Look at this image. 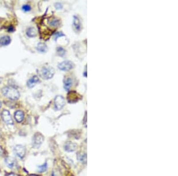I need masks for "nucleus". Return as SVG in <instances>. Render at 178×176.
I'll return each mask as SVG.
<instances>
[{
  "instance_id": "obj_1",
  "label": "nucleus",
  "mask_w": 178,
  "mask_h": 176,
  "mask_svg": "<svg viewBox=\"0 0 178 176\" xmlns=\"http://www.w3.org/2000/svg\"><path fill=\"white\" fill-rule=\"evenodd\" d=\"M1 91L4 97L11 100H17L20 97V93L19 91L15 88L11 86L4 87Z\"/></svg>"
},
{
  "instance_id": "obj_2",
  "label": "nucleus",
  "mask_w": 178,
  "mask_h": 176,
  "mask_svg": "<svg viewBox=\"0 0 178 176\" xmlns=\"http://www.w3.org/2000/svg\"><path fill=\"white\" fill-rule=\"evenodd\" d=\"M55 74V70L51 66H44L40 72V76L44 80L51 79Z\"/></svg>"
},
{
  "instance_id": "obj_3",
  "label": "nucleus",
  "mask_w": 178,
  "mask_h": 176,
  "mask_svg": "<svg viewBox=\"0 0 178 176\" xmlns=\"http://www.w3.org/2000/svg\"><path fill=\"white\" fill-rule=\"evenodd\" d=\"M44 140V136L40 133H36L34 135L32 139V144L34 148H38L43 143Z\"/></svg>"
},
{
  "instance_id": "obj_4",
  "label": "nucleus",
  "mask_w": 178,
  "mask_h": 176,
  "mask_svg": "<svg viewBox=\"0 0 178 176\" xmlns=\"http://www.w3.org/2000/svg\"><path fill=\"white\" fill-rule=\"evenodd\" d=\"M65 101L64 98L61 96H57L54 99V105L56 110H60L64 107Z\"/></svg>"
},
{
  "instance_id": "obj_5",
  "label": "nucleus",
  "mask_w": 178,
  "mask_h": 176,
  "mask_svg": "<svg viewBox=\"0 0 178 176\" xmlns=\"http://www.w3.org/2000/svg\"><path fill=\"white\" fill-rule=\"evenodd\" d=\"M74 66H75L74 64L70 61H65L59 63L58 65V68L60 70L64 71H70L71 69H73Z\"/></svg>"
},
{
  "instance_id": "obj_6",
  "label": "nucleus",
  "mask_w": 178,
  "mask_h": 176,
  "mask_svg": "<svg viewBox=\"0 0 178 176\" xmlns=\"http://www.w3.org/2000/svg\"><path fill=\"white\" fill-rule=\"evenodd\" d=\"M81 98L80 95H79L77 92L75 91H70L67 94V100L70 103H75L77 102Z\"/></svg>"
},
{
  "instance_id": "obj_7",
  "label": "nucleus",
  "mask_w": 178,
  "mask_h": 176,
  "mask_svg": "<svg viewBox=\"0 0 178 176\" xmlns=\"http://www.w3.org/2000/svg\"><path fill=\"white\" fill-rule=\"evenodd\" d=\"M14 151L17 156H18L21 159H23L26 155V148L21 145L15 146L14 148Z\"/></svg>"
},
{
  "instance_id": "obj_8",
  "label": "nucleus",
  "mask_w": 178,
  "mask_h": 176,
  "mask_svg": "<svg viewBox=\"0 0 178 176\" xmlns=\"http://www.w3.org/2000/svg\"><path fill=\"white\" fill-rule=\"evenodd\" d=\"M1 117L4 122L8 124H13L14 122L12 119L10 112L7 110H4L1 113Z\"/></svg>"
},
{
  "instance_id": "obj_9",
  "label": "nucleus",
  "mask_w": 178,
  "mask_h": 176,
  "mask_svg": "<svg viewBox=\"0 0 178 176\" xmlns=\"http://www.w3.org/2000/svg\"><path fill=\"white\" fill-rule=\"evenodd\" d=\"M5 163L6 165L8 166V167H9L10 169H14L17 167V161L15 160V159H14L13 157L6 158L5 159Z\"/></svg>"
},
{
  "instance_id": "obj_10",
  "label": "nucleus",
  "mask_w": 178,
  "mask_h": 176,
  "mask_svg": "<svg viewBox=\"0 0 178 176\" xmlns=\"http://www.w3.org/2000/svg\"><path fill=\"white\" fill-rule=\"evenodd\" d=\"M77 145L71 141L67 142L64 145L65 150L66 151L69 152V153L74 152V151H75V149H77Z\"/></svg>"
},
{
  "instance_id": "obj_11",
  "label": "nucleus",
  "mask_w": 178,
  "mask_h": 176,
  "mask_svg": "<svg viewBox=\"0 0 178 176\" xmlns=\"http://www.w3.org/2000/svg\"><path fill=\"white\" fill-rule=\"evenodd\" d=\"M40 80L39 78L36 76V75H34L31 78H30L27 82V86L29 88H33L36 86V84L39 82Z\"/></svg>"
},
{
  "instance_id": "obj_12",
  "label": "nucleus",
  "mask_w": 178,
  "mask_h": 176,
  "mask_svg": "<svg viewBox=\"0 0 178 176\" xmlns=\"http://www.w3.org/2000/svg\"><path fill=\"white\" fill-rule=\"evenodd\" d=\"M73 85V80L70 77L65 78L64 80V89L69 91L70 89L71 88V86Z\"/></svg>"
},
{
  "instance_id": "obj_13",
  "label": "nucleus",
  "mask_w": 178,
  "mask_h": 176,
  "mask_svg": "<svg viewBox=\"0 0 178 176\" xmlns=\"http://www.w3.org/2000/svg\"><path fill=\"white\" fill-rule=\"evenodd\" d=\"M24 117V112H22L21 110H17L14 113V117L15 119V120L19 123H21L23 120Z\"/></svg>"
},
{
  "instance_id": "obj_14",
  "label": "nucleus",
  "mask_w": 178,
  "mask_h": 176,
  "mask_svg": "<svg viewBox=\"0 0 178 176\" xmlns=\"http://www.w3.org/2000/svg\"><path fill=\"white\" fill-rule=\"evenodd\" d=\"M73 26L75 29L77 31H80L81 30V23L80 19L77 16L74 15L73 17Z\"/></svg>"
},
{
  "instance_id": "obj_15",
  "label": "nucleus",
  "mask_w": 178,
  "mask_h": 176,
  "mask_svg": "<svg viewBox=\"0 0 178 176\" xmlns=\"http://www.w3.org/2000/svg\"><path fill=\"white\" fill-rule=\"evenodd\" d=\"M11 38L8 36H4L0 38V45L7 46L9 45L11 42Z\"/></svg>"
},
{
  "instance_id": "obj_16",
  "label": "nucleus",
  "mask_w": 178,
  "mask_h": 176,
  "mask_svg": "<svg viewBox=\"0 0 178 176\" xmlns=\"http://www.w3.org/2000/svg\"><path fill=\"white\" fill-rule=\"evenodd\" d=\"M37 49L40 53H45L48 51V46L45 43L40 42L37 45Z\"/></svg>"
},
{
  "instance_id": "obj_17",
  "label": "nucleus",
  "mask_w": 178,
  "mask_h": 176,
  "mask_svg": "<svg viewBox=\"0 0 178 176\" xmlns=\"http://www.w3.org/2000/svg\"><path fill=\"white\" fill-rule=\"evenodd\" d=\"M26 35L28 36H29V37H35L37 35V31L36 30L32 27L29 28L27 30H26Z\"/></svg>"
},
{
  "instance_id": "obj_18",
  "label": "nucleus",
  "mask_w": 178,
  "mask_h": 176,
  "mask_svg": "<svg viewBox=\"0 0 178 176\" xmlns=\"http://www.w3.org/2000/svg\"><path fill=\"white\" fill-rule=\"evenodd\" d=\"M49 23L50 26L51 27H56L59 26V24H60V21H59V20L56 18H54L53 19L50 20L49 21Z\"/></svg>"
},
{
  "instance_id": "obj_19",
  "label": "nucleus",
  "mask_w": 178,
  "mask_h": 176,
  "mask_svg": "<svg viewBox=\"0 0 178 176\" xmlns=\"http://www.w3.org/2000/svg\"><path fill=\"white\" fill-rule=\"evenodd\" d=\"M56 52H57L58 55L61 57H64L66 54V51L63 48H61V47L57 48Z\"/></svg>"
},
{
  "instance_id": "obj_20",
  "label": "nucleus",
  "mask_w": 178,
  "mask_h": 176,
  "mask_svg": "<svg viewBox=\"0 0 178 176\" xmlns=\"http://www.w3.org/2000/svg\"><path fill=\"white\" fill-rule=\"evenodd\" d=\"M78 159L79 160H80L81 163H86V161H87V155L86 154H79L78 155Z\"/></svg>"
},
{
  "instance_id": "obj_21",
  "label": "nucleus",
  "mask_w": 178,
  "mask_h": 176,
  "mask_svg": "<svg viewBox=\"0 0 178 176\" xmlns=\"http://www.w3.org/2000/svg\"><path fill=\"white\" fill-rule=\"evenodd\" d=\"M47 168H48V164H47V163H45L44 164L38 166V171L39 172L43 173L46 171Z\"/></svg>"
},
{
  "instance_id": "obj_22",
  "label": "nucleus",
  "mask_w": 178,
  "mask_h": 176,
  "mask_svg": "<svg viewBox=\"0 0 178 176\" xmlns=\"http://www.w3.org/2000/svg\"><path fill=\"white\" fill-rule=\"evenodd\" d=\"M22 10L24 11H26V12H28V11H30L31 10V7L29 5H24L23 7H22Z\"/></svg>"
},
{
  "instance_id": "obj_23",
  "label": "nucleus",
  "mask_w": 178,
  "mask_h": 176,
  "mask_svg": "<svg viewBox=\"0 0 178 176\" xmlns=\"http://www.w3.org/2000/svg\"><path fill=\"white\" fill-rule=\"evenodd\" d=\"M54 36V37H55V40H56L58 37L63 36H64V33H62L61 32H58V33H55Z\"/></svg>"
},
{
  "instance_id": "obj_24",
  "label": "nucleus",
  "mask_w": 178,
  "mask_h": 176,
  "mask_svg": "<svg viewBox=\"0 0 178 176\" xmlns=\"http://www.w3.org/2000/svg\"><path fill=\"white\" fill-rule=\"evenodd\" d=\"M55 7L56 10H61L62 8V5L60 3H56L55 4Z\"/></svg>"
},
{
  "instance_id": "obj_25",
  "label": "nucleus",
  "mask_w": 178,
  "mask_h": 176,
  "mask_svg": "<svg viewBox=\"0 0 178 176\" xmlns=\"http://www.w3.org/2000/svg\"><path fill=\"white\" fill-rule=\"evenodd\" d=\"M3 154H4V151H3V148L0 147V157L2 156L3 155Z\"/></svg>"
},
{
  "instance_id": "obj_26",
  "label": "nucleus",
  "mask_w": 178,
  "mask_h": 176,
  "mask_svg": "<svg viewBox=\"0 0 178 176\" xmlns=\"http://www.w3.org/2000/svg\"><path fill=\"white\" fill-rule=\"evenodd\" d=\"M8 176H18V175H17L16 174H10L8 175Z\"/></svg>"
},
{
  "instance_id": "obj_27",
  "label": "nucleus",
  "mask_w": 178,
  "mask_h": 176,
  "mask_svg": "<svg viewBox=\"0 0 178 176\" xmlns=\"http://www.w3.org/2000/svg\"><path fill=\"white\" fill-rule=\"evenodd\" d=\"M52 176H56V175H55V174L54 173H52Z\"/></svg>"
},
{
  "instance_id": "obj_28",
  "label": "nucleus",
  "mask_w": 178,
  "mask_h": 176,
  "mask_svg": "<svg viewBox=\"0 0 178 176\" xmlns=\"http://www.w3.org/2000/svg\"><path fill=\"white\" fill-rule=\"evenodd\" d=\"M1 82H2V78H0V84L1 83Z\"/></svg>"
},
{
  "instance_id": "obj_29",
  "label": "nucleus",
  "mask_w": 178,
  "mask_h": 176,
  "mask_svg": "<svg viewBox=\"0 0 178 176\" xmlns=\"http://www.w3.org/2000/svg\"><path fill=\"white\" fill-rule=\"evenodd\" d=\"M1 106H2V104H1V102H0V108H1Z\"/></svg>"
}]
</instances>
